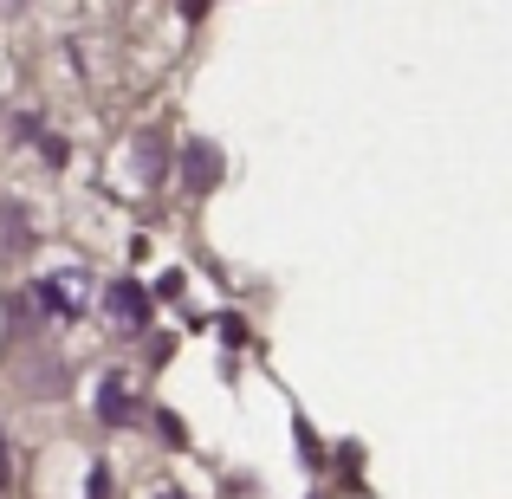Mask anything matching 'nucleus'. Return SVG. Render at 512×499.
<instances>
[{
  "label": "nucleus",
  "mask_w": 512,
  "mask_h": 499,
  "mask_svg": "<svg viewBox=\"0 0 512 499\" xmlns=\"http://www.w3.org/2000/svg\"><path fill=\"white\" fill-rule=\"evenodd\" d=\"M104 305H111V318H117V325H130V331L150 325V292H143L137 279H117V286L104 292Z\"/></svg>",
  "instance_id": "f257e3e1"
},
{
  "label": "nucleus",
  "mask_w": 512,
  "mask_h": 499,
  "mask_svg": "<svg viewBox=\"0 0 512 499\" xmlns=\"http://www.w3.org/2000/svg\"><path fill=\"white\" fill-rule=\"evenodd\" d=\"M98 415H104L111 428H130V422H137V402L124 396V383H117V376H111V383L98 389Z\"/></svg>",
  "instance_id": "f03ea898"
},
{
  "label": "nucleus",
  "mask_w": 512,
  "mask_h": 499,
  "mask_svg": "<svg viewBox=\"0 0 512 499\" xmlns=\"http://www.w3.org/2000/svg\"><path fill=\"white\" fill-rule=\"evenodd\" d=\"M182 175H188V188L214 182V175H221V156H214L208 143H188V156H182Z\"/></svg>",
  "instance_id": "7ed1b4c3"
},
{
  "label": "nucleus",
  "mask_w": 512,
  "mask_h": 499,
  "mask_svg": "<svg viewBox=\"0 0 512 499\" xmlns=\"http://www.w3.org/2000/svg\"><path fill=\"white\" fill-rule=\"evenodd\" d=\"M137 163H143V175H163L169 169V143H163V130H143V143H137Z\"/></svg>",
  "instance_id": "20e7f679"
},
{
  "label": "nucleus",
  "mask_w": 512,
  "mask_h": 499,
  "mask_svg": "<svg viewBox=\"0 0 512 499\" xmlns=\"http://www.w3.org/2000/svg\"><path fill=\"white\" fill-rule=\"evenodd\" d=\"M85 499H111V474H104V467H91V474H85Z\"/></svg>",
  "instance_id": "39448f33"
},
{
  "label": "nucleus",
  "mask_w": 512,
  "mask_h": 499,
  "mask_svg": "<svg viewBox=\"0 0 512 499\" xmlns=\"http://www.w3.org/2000/svg\"><path fill=\"white\" fill-rule=\"evenodd\" d=\"M13 480V454H7V435H0V487Z\"/></svg>",
  "instance_id": "423d86ee"
},
{
  "label": "nucleus",
  "mask_w": 512,
  "mask_h": 499,
  "mask_svg": "<svg viewBox=\"0 0 512 499\" xmlns=\"http://www.w3.org/2000/svg\"><path fill=\"white\" fill-rule=\"evenodd\" d=\"M163 499H182V493H163Z\"/></svg>",
  "instance_id": "0eeeda50"
}]
</instances>
